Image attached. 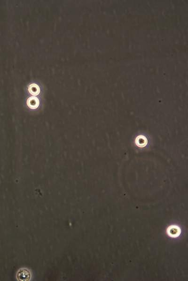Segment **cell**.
Listing matches in <instances>:
<instances>
[{
	"label": "cell",
	"mask_w": 188,
	"mask_h": 281,
	"mask_svg": "<svg viewBox=\"0 0 188 281\" xmlns=\"http://www.w3.org/2000/svg\"><path fill=\"white\" fill-rule=\"evenodd\" d=\"M17 278L20 281H28L31 278L30 273L27 269H20L18 273Z\"/></svg>",
	"instance_id": "1"
},
{
	"label": "cell",
	"mask_w": 188,
	"mask_h": 281,
	"mask_svg": "<svg viewBox=\"0 0 188 281\" xmlns=\"http://www.w3.org/2000/svg\"><path fill=\"white\" fill-rule=\"evenodd\" d=\"M30 93L33 96H37L40 92V88L36 84H31L28 87Z\"/></svg>",
	"instance_id": "4"
},
{
	"label": "cell",
	"mask_w": 188,
	"mask_h": 281,
	"mask_svg": "<svg viewBox=\"0 0 188 281\" xmlns=\"http://www.w3.org/2000/svg\"><path fill=\"white\" fill-rule=\"evenodd\" d=\"M167 233L168 235L173 238H176L179 236L180 233V230L178 227L176 226H171L168 228L167 229Z\"/></svg>",
	"instance_id": "3"
},
{
	"label": "cell",
	"mask_w": 188,
	"mask_h": 281,
	"mask_svg": "<svg viewBox=\"0 0 188 281\" xmlns=\"http://www.w3.org/2000/svg\"><path fill=\"white\" fill-rule=\"evenodd\" d=\"M27 105L31 109L34 110L39 107L40 101L38 98L36 97L31 96L28 99L27 101Z\"/></svg>",
	"instance_id": "2"
}]
</instances>
